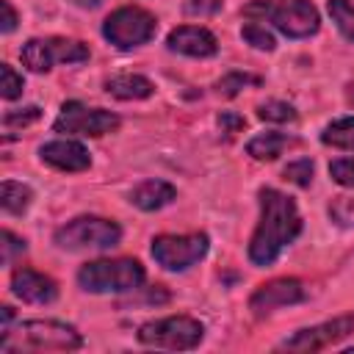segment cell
I'll use <instances>...</instances> for the list:
<instances>
[{"mask_svg":"<svg viewBox=\"0 0 354 354\" xmlns=\"http://www.w3.org/2000/svg\"><path fill=\"white\" fill-rule=\"evenodd\" d=\"M321 141L326 147H337V149L354 152V116H343V119L329 122L324 127V133H321Z\"/></svg>","mask_w":354,"mask_h":354,"instance_id":"19","label":"cell"},{"mask_svg":"<svg viewBox=\"0 0 354 354\" xmlns=\"http://www.w3.org/2000/svg\"><path fill=\"white\" fill-rule=\"evenodd\" d=\"M224 0H185V14L191 17H213L218 14Z\"/></svg>","mask_w":354,"mask_h":354,"instance_id":"31","label":"cell"},{"mask_svg":"<svg viewBox=\"0 0 354 354\" xmlns=\"http://www.w3.org/2000/svg\"><path fill=\"white\" fill-rule=\"evenodd\" d=\"M11 293L28 304H50L58 296V285L47 274L22 266L11 271Z\"/></svg>","mask_w":354,"mask_h":354,"instance_id":"13","label":"cell"},{"mask_svg":"<svg viewBox=\"0 0 354 354\" xmlns=\"http://www.w3.org/2000/svg\"><path fill=\"white\" fill-rule=\"evenodd\" d=\"M174 196H177V188L166 180H144L130 191V202L147 213L166 207L169 202H174Z\"/></svg>","mask_w":354,"mask_h":354,"instance_id":"16","label":"cell"},{"mask_svg":"<svg viewBox=\"0 0 354 354\" xmlns=\"http://www.w3.org/2000/svg\"><path fill=\"white\" fill-rule=\"evenodd\" d=\"M348 102H351V105H354V83H351V86H348Z\"/></svg>","mask_w":354,"mask_h":354,"instance_id":"36","label":"cell"},{"mask_svg":"<svg viewBox=\"0 0 354 354\" xmlns=\"http://www.w3.org/2000/svg\"><path fill=\"white\" fill-rule=\"evenodd\" d=\"M329 174L337 185H346V188H354V158H340V160H332L329 163Z\"/></svg>","mask_w":354,"mask_h":354,"instance_id":"30","label":"cell"},{"mask_svg":"<svg viewBox=\"0 0 354 354\" xmlns=\"http://www.w3.org/2000/svg\"><path fill=\"white\" fill-rule=\"evenodd\" d=\"M77 282L88 293H127L144 282V266L130 257L91 260V263L80 266Z\"/></svg>","mask_w":354,"mask_h":354,"instance_id":"3","label":"cell"},{"mask_svg":"<svg viewBox=\"0 0 354 354\" xmlns=\"http://www.w3.org/2000/svg\"><path fill=\"white\" fill-rule=\"evenodd\" d=\"M304 301V285L293 277H282V279H271L266 285H260L252 296H249V310L260 318L274 313L277 307H288V304H299Z\"/></svg>","mask_w":354,"mask_h":354,"instance_id":"12","label":"cell"},{"mask_svg":"<svg viewBox=\"0 0 354 354\" xmlns=\"http://www.w3.org/2000/svg\"><path fill=\"white\" fill-rule=\"evenodd\" d=\"M0 241H3V243H0V257H3V263H6V266H11V263H14V257H17V254H22V252L28 249V243H25L22 238H17L11 230H3Z\"/></svg>","mask_w":354,"mask_h":354,"instance_id":"29","label":"cell"},{"mask_svg":"<svg viewBox=\"0 0 354 354\" xmlns=\"http://www.w3.org/2000/svg\"><path fill=\"white\" fill-rule=\"evenodd\" d=\"M282 177L290 180V183L299 185V188H310V183H313V160H310V158L290 160V163L282 169Z\"/></svg>","mask_w":354,"mask_h":354,"instance_id":"24","label":"cell"},{"mask_svg":"<svg viewBox=\"0 0 354 354\" xmlns=\"http://www.w3.org/2000/svg\"><path fill=\"white\" fill-rule=\"evenodd\" d=\"M22 88H25L22 75H17L14 66L3 64V66H0V97H3V100H17V97L22 94Z\"/></svg>","mask_w":354,"mask_h":354,"instance_id":"25","label":"cell"},{"mask_svg":"<svg viewBox=\"0 0 354 354\" xmlns=\"http://www.w3.org/2000/svg\"><path fill=\"white\" fill-rule=\"evenodd\" d=\"M122 124V119L113 111L105 108H86L77 100H69L61 105L58 119L53 122L55 133H75V136H88V138H100L113 133Z\"/></svg>","mask_w":354,"mask_h":354,"instance_id":"8","label":"cell"},{"mask_svg":"<svg viewBox=\"0 0 354 354\" xmlns=\"http://www.w3.org/2000/svg\"><path fill=\"white\" fill-rule=\"evenodd\" d=\"M218 127H221V133H224L227 138H232L235 133H241V130L246 127V119H243L241 113H235V111H221Z\"/></svg>","mask_w":354,"mask_h":354,"instance_id":"32","label":"cell"},{"mask_svg":"<svg viewBox=\"0 0 354 354\" xmlns=\"http://www.w3.org/2000/svg\"><path fill=\"white\" fill-rule=\"evenodd\" d=\"M0 8H3V19H0V30L3 33H11L17 28V11L11 8L8 0H0Z\"/></svg>","mask_w":354,"mask_h":354,"instance_id":"33","label":"cell"},{"mask_svg":"<svg viewBox=\"0 0 354 354\" xmlns=\"http://www.w3.org/2000/svg\"><path fill=\"white\" fill-rule=\"evenodd\" d=\"M326 8H329L332 22L337 25V30H340L348 41H354V6H351L348 0H329Z\"/></svg>","mask_w":354,"mask_h":354,"instance_id":"21","label":"cell"},{"mask_svg":"<svg viewBox=\"0 0 354 354\" xmlns=\"http://www.w3.org/2000/svg\"><path fill=\"white\" fill-rule=\"evenodd\" d=\"M249 83H257V77H252V75H246V72H230V75H224L218 83H216V88H218V94H224V97H235L243 86H249Z\"/></svg>","mask_w":354,"mask_h":354,"instance_id":"27","label":"cell"},{"mask_svg":"<svg viewBox=\"0 0 354 354\" xmlns=\"http://www.w3.org/2000/svg\"><path fill=\"white\" fill-rule=\"evenodd\" d=\"M105 91L116 100H147L152 97L155 86L144 77V75H133V72H124V75H113L105 80Z\"/></svg>","mask_w":354,"mask_h":354,"instance_id":"17","label":"cell"},{"mask_svg":"<svg viewBox=\"0 0 354 354\" xmlns=\"http://www.w3.org/2000/svg\"><path fill=\"white\" fill-rule=\"evenodd\" d=\"M243 17L252 22H271L290 39H307L318 33L321 17L310 0H252L243 6Z\"/></svg>","mask_w":354,"mask_h":354,"instance_id":"2","label":"cell"},{"mask_svg":"<svg viewBox=\"0 0 354 354\" xmlns=\"http://www.w3.org/2000/svg\"><path fill=\"white\" fill-rule=\"evenodd\" d=\"M0 315H3V332H6V329H8V321H11V318H14V310H11V307H8V304H6V307H3V313H0Z\"/></svg>","mask_w":354,"mask_h":354,"instance_id":"35","label":"cell"},{"mask_svg":"<svg viewBox=\"0 0 354 354\" xmlns=\"http://www.w3.org/2000/svg\"><path fill=\"white\" fill-rule=\"evenodd\" d=\"M205 326L191 315H166L138 326V343L169 351H191L202 343Z\"/></svg>","mask_w":354,"mask_h":354,"instance_id":"5","label":"cell"},{"mask_svg":"<svg viewBox=\"0 0 354 354\" xmlns=\"http://www.w3.org/2000/svg\"><path fill=\"white\" fill-rule=\"evenodd\" d=\"M166 47H169L171 53L188 55V58H210V55H216L218 41H216V36H213L207 28H199V25H180V28H174V30L166 36Z\"/></svg>","mask_w":354,"mask_h":354,"instance_id":"14","label":"cell"},{"mask_svg":"<svg viewBox=\"0 0 354 354\" xmlns=\"http://www.w3.org/2000/svg\"><path fill=\"white\" fill-rule=\"evenodd\" d=\"M241 36H243V41L252 44L254 50H266V53H271V50L277 47L274 36H271V33L266 30V25H260V22H246V25L241 28Z\"/></svg>","mask_w":354,"mask_h":354,"instance_id":"23","label":"cell"},{"mask_svg":"<svg viewBox=\"0 0 354 354\" xmlns=\"http://www.w3.org/2000/svg\"><path fill=\"white\" fill-rule=\"evenodd\" d=\"M351 332H354V315H340V318L324 321L318 326H307V329L293 332L290 337H285L279 343V348H285V351H321V348L335 346L337 340H343Z\"/></svg>","mask_w":354,"mask_h":354,"instance_id":"11","label":"cell"},{"mask_svg":"<svg viewBox=\"0 0 354 354\" xmlns=\"http://www.w3.org/2000/svg\"><path fill=\"white\" fill-rule=\"evenodd\" d=\"M155 30H158V19L138 6H122L113 14H108L102 22V36L119 50L147 44L155 36Z\"/></svg>","mask_w":354,"mask_h":354,"instance_id":"6","label":"cell"},{"mask_svg":"<svg viewBox=\"0 0 354 354\" xmlns=\"http://www.w3.org/2000/svg\"><path fill=\"white\" fill-rule=\"evenodd\" d=\"M88 47L77 39H30L22 44L19 58L30 72H50L53 64H80L88 61Z\"/></svg>","mask_w":354,"mask_h":354,"instance_id":"7","label":"cell"},{"mask_svg":"<svg viewBox=\"0 0 354 354\" xmlns=\"http://www.w3.org/2000/svg\"><path fill=\"white\" fill-rule=\"evenodd\" d=\"M39 158L58 169V171H83L88 169L91 163V155L88 149L80 144V141H72V138H55V141H47L41 149H39Z\"/></svg>","mask_w":354,"mask_h":354,"instance_id":"15","label":"cell"},{"mask_svg":"<svg viewBox=\"0 0 354 354\" xmlns=\"http://www.w3.org/2000/svg\"><path fill=\"white\" fill-rule=\"evenodd\" d=\"M293 138L285 133H260L246 144V155H252L254 160H277L282 155V149L290 144Z\"/></svg>","mask_w":354,"mask_h":354,"instance_id":"18","label":"cell"},{"mask_svg":"<svg viewBox=\"0 0 354 354\" xmlns=\"http://www.w3.org/2000/svg\"><path fill=\"white\" fill-rule=\"evenodd\" d=\"M39 116H41V108H39V105H28V108L8 111V113L3 116V124H6L8 130H14V127H28V124L36 122Z\"/></svg>","mask_w":354,"mask_h":354,"instance_id":"28","label":"cell"},{"mask_svg":"<svg viewBox=\"0 0 354 354\" xmlns=\"http://www.w3.org/2000/svg\"><path fill=\"white\" fill-rule=\"evenodd\" d=\"M17 335L22 346L44 348V351H77L83 346L80 332L72 324H61V321H22Z\"/></svg>","mask_w":354,"mask_h":354,"instance_id":"10","label":"cell"},{"mask_svg":"<svg viewBox=\"0 0 354 354\" xmlns=\"http://www.w3.org/2000/svg\"><path fill=\"white\" fill-rule=\"evenodd\" d=\"M55 246L64 252H88V249H113L122 241V227L113 218L102 216H77L55 230Z\"/></svg>","mask_w":354,"mask_h":354,"instance_id":"4","label":"cell"},{"mask_svg":"<svg viewBox=\"0 0 354 354\" xmlns=\"http://www.w3.org/2000/svg\"><path fill=\"white\" fill-rule=\"evenodd\" d=\"M210 249V241L205 232H191V235H158L152 238V257L158 266L166 271H185L194 263H199Z\"/></svg>","mask_w":354,"mask_h":354,"instance_id":"9","label":"cell"},{"mask_svg":"<svg viewBox=\"0 0 354 354\" xmlns=\"http://www.w3.org/2000/svg\"><path fill=\"white\" fill-rule=\"evenodd\" d=\"M329 218L340 227H354V196H335L329 202Z\"/></svg>","mask_w":354,"mask_h":354,"instance_id":"26","label":"cell"},{"mask_svg":"<svg viewBox=\"0 0 354 354\" xmlns=\"http://www.w3.org/2000/svg\"><path fill=\"white\" fill-rule=\"evenodd\" d=\"M30 199H33V191L28 185H22V183L6 180L3 188H0V205H3L6 213H14V216L25 213L30 207Z\"/></svg>","mask_w":354,"mask_h":354,"instance_id":"20","label":"cell"},{"mask_svg":"<svg viewBox=\"0 0 354 354\" xmlns=\"http://www.w3.org/2000/svg\"><path fill=\"white\" fill-rule=\"evenodd\" d=\"M257 116L263 122H293L296 119V108L290 102H282V100H268V102H260L257 105Z\"/></svg>","mask_w":354,"mask_h":354,"instance_id":"22","label":"cell"},{"mask_svg":"<svg viewBox=\"0 0 354 354\" xmlns=\"http://www.w3.org/2000/svg\"><path fill=\"white\" fill-rule=\"evenodd\" d=\"M72 6H77V8H97L102 0H69Z\"/></svg>","mask_w":354,"mask_h":354,"instance_id":"34","label":"cell"},{"mask_svg":"<svg viewBox=\"0 0 354 354\" xmlns=\"http://www.w3.org/2000/svg\"><path fill=\"white\" fill-rule=\"evenodd\" d=\"M260 221L249 241V260L254 266H271L279 252L301 232V216L293 196L277 188H260Z\"/></svg>","mask_w":354,"mask_h":354,"instance_id":"1","label":"cell"}]
</instances>
